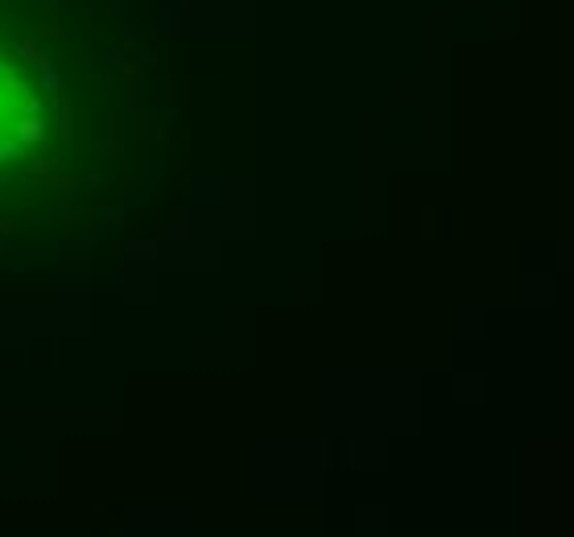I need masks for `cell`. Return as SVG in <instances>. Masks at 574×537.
Returning a JSON list of instances; mask_svg holds the SVG:
<instances>
[{"label": "cell", "mask_w": 574, "mask_h": 537, "mask_svg": "<svg viewBox=\"0 0 574 537\" xmlns=\"http://www.w3.org/2000/svg\"><path fill=\"white\" fill-rule=\"evenodd\" d=\"M29 38H34V42H50V38H62V42H66V25H62V17H45L42 25L29 29Z\"/></svg>", "instance_id": "obj_2"}, {"label": "cell", "mask_w": 574, "mask_h": 537, "mask_svg": "<svg viewBox=\"0 0 574 537\" xmlns=\"http://www.w3.org/2000/svg\"><path fill=\"white\" fill-rule=\"evenodd\" d=\"M103 182H108L103 174H91V178H83V186H91V190H103Z\"/></svg>", "instance_id": "obj_7"}, {"label": "cell", "mask_w": 574, "mask_h": 537, "mask_svg": "<svg viewBox=\"0 0 574 537\" xmlns=\"http://www.w3.org/2000/svg\"><path fill=\"white\" fill-rule=\"evenodd\" d=\"M0 162H8V149H4V145H0Z\"/></svg>", "instance_id": "obj_8"}, {"label": "cell", "mask_w": 574, "mask_h": 537, "mask_svg": "<svg viewBox=\"0 0 574 537\" xmlns=\"http://www.w3.org/2000/svg\"><path fill=\"white\" fill-rule=\"evenodd\" d=\"M186 211H174V215H170V220H166V227H162V231H157V240H170V236H186Z\"/></svg>", "instance_id": "obj_5"}, {"label": "cell", "mask_w": 574, "mask_h": 537, "mask_svg": "<svg viewBox=\"0 0 574 537\" xmlns=\"http://www.w3.org/2000/svg\"><path fill=\"white\" fill-rule=\"evenodd\" d=\"M42 136H45V120L38 116V112H34V116H25V120L17 124V141H21V145H38Z\"/></svg>", "instance_id": "obj_1"}, {"label": "cell", "mask_w": 574, "mask_h": 537, "mask_svg": "<svg viewBox=\"0 0 574 537\" xmlns=\"http://www.w3.org/2000/svg\"><path fill=\"white\" fill-rule=\"evenodd\" d=\"M45 182H50V190H54L58 199H71V194L83 186V174H50Z\"/></svg>", "instance_id": "obj_3"}, {"label": "cell", "mask_w": 574, "mask_h": 537, "mask_svg": "<svg viewBox=\"0 0 574 537\" xmlns=\"http://www.w3.org/2000/svg\"><path fill=\"white\" fill-rule=\"evenodd\" d=\"M153 248H157L153 240H129V257H133V261H149Z\"/></svg>", "instance_id": "obj_6"}, {"label": "cell", "mask_w": 574, "mask_h": 537, "mask_svg": "<svg viewBox=\"0 0 574 537\" xmlns=\"http://www.w3.org/2000/svg\"><path fill=\"white\" fill-rule=\"evenodd\" d=\"M0 4H8V0H0Z\"/></svg>", "instance_id": "obj_10"}, {"label": "cell", "mask_w": 574, "mask_h": 537, "mask_svg": "<svg viewBox=\"0 0 574 537\" xmlns=\"http://www.w3.org/2000/svg\"><path fill=\"white\" fill-rule=\"evenodd\" d=\"M50 174H54V157H34L29 162V186H42Z\"/></svg>", "instance_id": "obj_4"}, {"label": "cell", "mask_w": 574, "mask_h": 537, "mask_svg": "<svg viewBox=\"0 0 574 537\" xmlns=\"http://www.w3.org/2000/svg\"><path fill=\"white\" fill-rule=\"evenodd\" d=\"M0 116H4V108H0Z\"/></svg>", "instance_id": "obj_9"}]
</instances>
